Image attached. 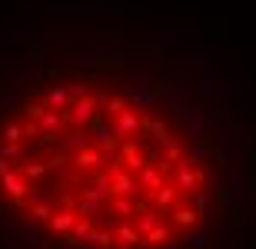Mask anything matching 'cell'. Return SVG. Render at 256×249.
Wrapping results in <instances>:
<instances>
[{"mask_svg":"<svg viewBox=\"0 0 256 249\" xmlns=\"http://www.w3.org/2000/svg\"><path fill=\"white\" fill-rule=\"evenodd\" d=\"M243 193H246V180H243L240 166H233L216 186V203L220 206H240L243 203Z\"/></svg>","mask_w":256,"mask_h":249,"instance_id":"obj_1","label":"cell"},{"mask_svg":"<svg viewBox=\"0 0 256 249\" xmlns=\"http://www.w3.org/2000/svg\"><path fill=\"white\" fill-rule=\"evenodd\" d=\"M96 113H104V106L96 103V93H90V96H80V100H74V103L64 110V116H66V126H90V120H94Z\"/></svg>","mask_w":256,"mask_h":249,"instance_id":"obj_2","label":"cell"},{"mask_svg":"<svg viewBox=\"0 0 256 249\" xmlns=\"http://www.w3.org/2000/svg\"><path fill=\"white\" fill-rule=\"evenodd\" d=\"M30 186H34V183H30L24 173H17V170H10V173H4V176H0V190L7 193V196L17 203L20 210H24V200H27Z\"/></svg>","mask_w":256,"mask_h":249,"instance_id":"obj_3","label":"cell"},{"mask_svg":"<svg viewBox=\"0 0 256 249\" xmlns=\"http://www.w3.org/2000/svg\"><path fill=\"white\" fill-rule=\"evenodd\" d=\"M110 196H130V200H136V210H143L146 203H143V186L136 176H130V173H120L114 183H110Z\"/></svg>","mask_w":256,"mask_h":249,"instance_id":"obj_4","label":"cell"},{"mask_svg":"<svg viewBox=\"0 0 256 249\" xmlns=\"http://www.w3.org/2000/svg\"><path fill=\"white\" fill-rule=\"evenodd\" d=\"M173 183H176V190H180V196H190V193H196V166L186 160V156H180L176 163H173Z\"/></svg>","mask_w":256,"mask_h":249,"instance_id":"obj_5","label":"cell"},{"mask_svg":"<svg viewBox=\"0 0 256 249\" xmlns=\"http://www.w3.org/2000/svg\"><path fill=\"white\" fill-rule=\"evenodd\" d=\"M160 106L170 113V120H176V123H183V120L190 116V103H186V96H183L180 90H166V93H160Z\"/></svg>","mask_w":256,"mask_h":249,"instance_id":"obj_6","label":"cell"},{"mask_svg":"<svg viewBox=\"0 0 256 249\" xmlns=\"http://www.w3.org/2000/svg\"><path fill=\"white\" fill-rule=\"evenodd\" d=\"M183 126H186V143H200L210 133V113L206 110H190V116L183 120Z\"/></svg>","mask_w":256,"mask_h":249,"instance_id":"obj_7","label":"cell"},{"mask_svg":"<svg viewBox=\"0 0 256 249\" xmlns=\"http://www.w3.org/2000/svg\"><path fill=\"white\" fill-rule=\"evenodd\" d=\"M114 136L116 140H126V136H140V113L136 110H120L114 116Z\"/></svg>","mask_w":256,"mask_h":249,"instance_id":"obj_8","label":"cell"},{"mask_svg":"<svg viewBox=\"0 0 256 249\" xmlns=\"http://www.w3.org/2000/svg\"><path fill=\"white\" fill-rule=\"evenodd\" d=\"M186 203L193 206V213H196L203 223H210L213 216H216V210H220V203L213 200V193H203V190L190 193V196H186Z\"/></svg>","mask_w":256,"mask_h":249,"instance_id":"obj_9","label":"cell"},{"mask_svg":"<svg viewBox=\"0 0 256 249\" xmlns=\"http://www.w3.org/2000/svg\"><path fill=\"white\" fill-rule=\"evenodd\" d=\"M110 230H114V243H116V249H133L136 243L143 240L140 233L133 230V223H130V220H114V226H110Z\"/></svg>","mask_w":256,"mask_h":249,"instance_id":"obj_10","label":"cell"},{"mask_svg":"<svg viewBox=\"0 0 256 249\" xmlns=\"http://www.w3.org/2000/svg\"><path fill=\"white\" fill-rule=\"evenodd\" d=\"M136 180H140L143 193H150V196H153V193L163 186V180H166V176L160 173V166H156V163H143L140 170H136Z\"/></svg>","mask_w":256,"mask_h":249,"instance_id":"obj_11","label":"cell"},{"mask_svg":"<svg viewBox=\"0 0 256 249\" xmlns=\"http://www.w3.org/2000/svg\"><path fill=\"white\" fill-rule=\"evenodd\" d=\"M176 200H180V190H176V183H170V180H163V186L153 193V206H156V213H163V216L173 210Z\"/></svg>","mask_w":256,"mask_h":249,"instance_id":"obj_12","label":"cell"},{"mask_svg":"<svg viewBox=\"0 0 256 249\" xmlns=\"http://www.w3.org/2000/svg\"><path fill=\"white\" fill-rule=\"evenodd\" d=\"M106 216L110 220H133L136 216V200H130V196H110Z\"/></svg>","mask_w":256,"mask_h":249,"instance_id":"obj_13","label":"cell"},{"mask_svg":"<svg viewBox=\"0 0 256 249\" xmlns=\"http://www.w3.org/2000/svg\"><path fill=\"white\" fill-rule=\"evenodd\" d=\"M74 223H76V210H54V216L47 220V230L54 233V236H64V233L74 230Z\"/></svg>","mask_w":256,"mask_h":249,"instance_id":"obj_14","label":"cell"},{"mask_svg":"<svg viewBox=\"0 0 256 249\" xmlns=\"http://www.w3.org/2000/svg\"><path fill=\"white\" fill-rule=\"evenodd\" d=\"M86 146H94V136H86L84 126H66V140H64L66 156H70V153H80V150H86Z\"/></svg>","mask_w":256,"mask_h":249,"instance_id":"obj_15","label":"cell"},{"mask_svg":"<svg viewBox=\"0 0 256 249\" xmlns=\"http://www.w3.org/2000/svg\"><path fill=\"white\" fill-rule=\"evenodd\" d=\"M40 133H64L66 130V116H64V110H44V113H40Z\"/></svg>","mask_w":256,"mask_h":249,"instance_id":"obj_16","label":"cell"},{"mask_svg":"<svg viewBox=\"0 0 256 249\" xmlns=\"http://www.w3.org/2000/svg\"><path fill=\"white\" fill-rule=\"evenodd\" d=\"M54 216V203H37L24 210V226H47V220Z\"/></svg>","mask_w":256,"mask_h":249,"instance_id":"obj_17","label":"cell"},{"mask_svg":"<svg viewBox=\"0 0 256 249\" xmlns=\"http://www.w3.org/2000/svg\"><path fill=\"white\" fill-rule=\"evenodd\" d=\"M160 220H166V216H163V213H153L150 206H143V210H136V216H133L130 223H133V230L140 233V236H146V233H150Z\"/></svg>","mask_w":256,"mask_h":249,"instance_id":"obj_18","label":"cell"},{"mask_svg":"<svg viewBox=\"0 0 256 249\" xmlns=\"http://www.w3.org/2000/svg\"><path fill=\"white\" fill-rule=\"evenodd\" d=\"M166 216H170V220L176 223L180 230H190V226H196V223H200V216L193 213V206H190V203H186V206H183V203H173V210L166 213Z\"/></svg>","mask_w":256,"mask_h":249,"instance_id":"obj_19","label":"cell"},{"mask_svg":"<svg viewBox=\"0 0 256 249\" xmlns=\"http://www.w3.org/2000/svg\"><path fill=\"white\" fill-rule=\"evenodd\" d=\"M126 103H130L136 113H140V110H153V106H160V90L153 86V90H143V93H130Z\"/></svg>","mask_w":256,"mask_h":249,"instance_id":"obj_20","label":"cell"},{"mask_svg":"<svg viewBox=\"0 0 256 249\" xmlns=\"http://www.w3.org/2000/svg\"><path fill=\"white\" fill-rule=\"evenodd\" d=\"M70 163H74L76 170H94L96 163H104V153H100L96 146H86L80 153H70Z\"/></svg>","mask_w":256,"mask_h":249,"instance_id":"obj_21","label":"cell"},{"mask_svg":"<svg viewBox=\"0 0 256 249\" xmlns=\"http://www.w3.org/2000/svg\"><path fill=\"white\" fill-rule=\"evenodd\" d=\"M160 146H163V156H166V163H176V160L186 153V140H180V136H173V133L163 136Z\"/></svg>","mask_w":256,"mask_h":249,"instance_id":"obj_22","label":"cell"},{"mask_svg":"<svg viewBox=\"0 0 256 249\" xmlns=\"http://www.w3.org/2000/svg\"><path fill=\"white\" fill-rule=\"evenodd\" d=\"M183 156H186L193 166H196V163H206L210 156H213V146H210L206 140H200V143H186V153H183Z\"/></svg>","mask_w":256,"mask_h":249,"instance_id":"obj_23","label":"cell"},{"mask_svg":"<svg viewBox=\"0 0 256 249\" xmlns=\"http://www.w3.org/2000/svg\"><path fill=\"white\" fill-rule=\"evenodd\" d=\"M183 246H186V249H210V236H206V230H196V226L183 230Z\"/></svg>","mask_w":256,"mask_h":249,"instance_id":"obj_24","label":"cell"},{"mask_svg":"<svg viewBox=\"0 0 256 249\" xmlns=\"http://www.w3.org/2000/svg\"><path fill=\"white\" fill-rule=\"evenodd\" d=\"M44 103H47L50 110H66V106H70L66 86H54V90H47V93H44Z\"/></svg>","mask_w":256,"mask_h":249,"instance_id":"obj_25","label":"cell"},{"mask_svg":"<svg viewBox=\"0 0 256 249\" xmlns=\"http://www.w3.org/2000/svg\"><path fill=\"white\" fill-rule=\"evenodd\" d=\"M57 200V193H54V186H30V193H27V200H24V210L27 206H37V203H54Z\"/></svg>","mask_w":256,"mask_h":249,"instance_id":"obj_26","label":"cell"},{"mask_svg":"<svg viewBox=\"0 0 256 249\" xmlns=\"http://www.w3.org/2000/svg\"><path fill=\"white\" fill-rule=\"evenodd\" d=\"M170 236H173V226H170L166 220H160V223H156V226H153L150 233H146V236H143V240L150 243V246H160V243H166Z\"/></svg>","mask_w":256,"mask_h":249,"instance_id":"obj_27","label":"cell"},{"mask_svg":"<svg viewBox=\"0 0 256 249\" xmlns=\"http://www.w3.org/2000/svg\"><path fill=\"white\" fill-rule=\"evenodd\" d=\"M216 186H220V176L210 170V166L196 170V190H203V193H216Z\"/></svg>","mask_w":256,"mask_h":249,"instance_id":"obj_28","label":"cell"},{"mask_svg":"<svg viewBox=\"0 0 256 249\" xmlns=\"http://www.w3.org/2000/svg\"><path fill=\"white\" fill-rule=\"evenodd\" d=\"M76 216H90V220H96V216H104V203H94V200H86V196H80V200H76Z\"/></svg>","mask_w":256,"mask_h":249,"instance_id":"obj_29","label":"cell"},{"mask_svg":"<svg viewBox=\"0 0 256 249\" xmlns=\"http://www.w3.org/2000/svg\"><path fill=\"white\" fill-rule=\"evenodd\" d=\"M86 240L94 243L96 249H116V243H114V230H96V226H94V230L86 233Z\"/></svg>","mask_w":256,"mask_h":249,"instance_id":"obj_30","label":"cell"},{"mask_svg":"<svg viewBox=\"0 0 256 249\" xmlns=\"http://www.w3.org/2000/svg\"><path fill=\"white\" fill-rule=\"evenodd\" d=\"M20 240H27L30 246H37V249H47V236H44V226H24L20 230Z\"/></svg>","mask_w":256,"mask_h":249,"instance_id":"obj_31","label":"cell"},{"mask_svg":"<svg viewBox=\"0 0 256 249\" xmlns=\"http://www.w3.org/2000/svg\"><path fill=\"white\" fill-rule=\"evenodd\" d=\"M140 153H143V160H146V163H156V166L166 160V156H163V146L160 143H146V140H143V150H140Z\"/></svg>","mask_w":256,"mask_h":249,"instance_id":"obj_32","label":"cell"},{"mask_svg":"<svg viewBox=\"0 0 256 249\" xmlns=\"http://www.w3.org/2000/svg\"><path fill=\"white\" fill-rule=\"evenodd\" d=\"M84 196L86 200H94V203H110V190H106V186H100V183H90V186H86L84 190Z\"/></svg>","mask_w":256,"mask_h":249,"instance_id":"obj_33","label":"cell"},{"mask_svg":"<svg viewBox=\"0 0 256 249\" xmlns=\"http://www.w3.org/2000/svg\"><path fill=\"white\" fill-rule=\"evenodd\" d=\"M0 156H7V160H24V143H10V140H4L0 143Z\"/></svg>","mask_w":256,"mask_h":249,"instance_id":"obj_34","label":"cell"},{"mask_svg":"<svg viewBox=\"0 0 256 249\" xmlns=\"http://www.w3.org/2000/svg\"><path fill=\"white\" fill-rule=\"evenodd\" d=\"M20 136H24V126H20V123H7V126H0V143H4V140L17 143Z\"/></svg>","mask_w":256,"mask_h":249,"instance_id":"obj_35","label":"cell"},{"mask_svg":"<svg viewBox=\"0 0 256 249\" xmlns=\"http://www.w3.org/2000/svg\"><path fill=\"white\" fill-rule=\"evenodd\" d=\"M120 110H126V100H124V93H120V96H106V103H104V113L116 116Z\"/></svg>","mask_w":256,"mask_h":249,"instance_id":"obj_36","label":"cell"},{"mask_svg":"<svg viewBox=\"0 0 256 249\" xmlns=\"http://www.w3.org/2000/svg\"><path fill=\"white\" fill-rule=\"evenodd\" d=\"M66 93H70V103H74V100H80V96H90L94 90H90L86 83H80V80H74V83L66 86Z\"/></svg>","mask_w":256,"mask_h":249,"instance_id":"obj_37","label":"cell"},{"mask_svg":"<svg viewBox=\"0 0 256 249\" xmlns=\"http://www.w3.org/2000/svg\"><path fill=\"white\" fill-rule=\"evenodd\" d=\"M94 230V220H90V216H76V223H74V236H86V233Z\"/></svg>","mask_w":256,"mask_h":249,"instance_id":"obj_38","label":"cell"},{"mask_svg":"<svg viewBox=\"0 0 256 249\" xmlns=\"http://www.w3.org/2000/svg\"><path fill=\"white\" fill-rule=\"evenodd\" d=\"M120 160H124V166H126V170H133V173L146 163V160H143V153H126V156H120Z\"/></svg>","mask_w":256,"mask_h":249,"instance_id":"obj_39","label":"cell"},{"mask_svg":"<svg viewBox=\"0 0 256 249\" xmlns=\"http://www.w3.org/2000/svg\"><path fill=\"white\" fill-rule=\"evenodd\" d=\"M20 110H27L30 120H40V113L47 110V103H20Z\"/></svg>","mask_w":256,"mask_h":249,"instance_id":"obj_40","label":"cell"},{"mask_svg":"<svg viewBox=\"0 0 256 249\" xmlns=\"http://www.w3.org/2000/svg\"><path fill=\"white\" fill-rule=\"evenodd\" d=\"M124 170H126V166H124V160H120V156H116V160H110V166H106V176H110V183H114Z\"/></svg>","mask_w":256,"mask_h":249,"instance_id":"obj_41","label":"cell"},{"mask_svg":"<svg viewBox=\"0 0 256 249\" xmlns=\"http://www.w3.org/2000/svg\"><path fill=\"white\" fill-rule=\"evenodd\" d=\"M150 133H153V136H156V143H160V140H163V136H166V133H170V126H166V123H163V120H153V123H150Z\"/></svg>","mask_w":256,"mask_h":249,"instance_id":"obj_42","label":"cell"},{"mask_svg":"<svg viewBox=\"0 0 256 249\" xmlns=\"http://www.w3.org/2000/svg\"><path fill=\"white\" fill-rule=\"evenodd\" d=\"M156 249H186V246H183V236H170V240L160 243Z\"/></svg>","mask_w":256,"mask_h":249,"instance_id":"obj_43","label":"cell"},{"mask_svg":"<svg viewBox=\"0 0 256 249\" xmlns=\"http://www.w3.org/2000/svg\"><path fill=\"white\" fill-rule=\"evenodd\" d=\"M24 136H40V123L37 120H27V123H24Z\"/></svg>","mask_w":256,"mask_h":249,"instance_id":"obj_44","label":"cell"},{"mask_svg":"<svg viewBox=\"0 0 256 249\" xmlns=\"http://www.w3.org/2000/svg\"><path fill=\"white\" fill-rule=\"evenodd\" d=\"M60 206H64V210H74V206H76V200L70 196V193H60Z\"/></svg>","mask_w":256,"mask_h":249,"instance_id":"obj_45","label":"cell"},{"mask_svg":"<svg viewBox=\"0 0 256 249\" xmlns=\"http://www.w3.org/2000/svg\"><path fill=\"white\" fill-rule=\"evenodd\" d=\"M14 170V160H7V156H0V176H4V173H10Z\"/></svg>","mask_w":256,"mask_h":249,"instance_id":"obj_46","label":"cell"},{"mask_svg":"<svg viewBox=\"0 0 256 249\" xmlns=\"http://www.w3.org/2000/svg\"><path fill=\"white\" fill-rule=\"evenodd\" d=\"M0 106H20V96H4V103Z\"/></svg>","mask_w":256,"mask_h":249,"instance_id":"obj_47","label":"cell"},{"mask_svg":"<svg viewBox=\"0 0 256 249\" xmlns=\"http://www.w3.org/2000/svg\"><path fill=\"white\" fill-rule=\"evenodd\" d=\"M133 249H153V246H150V243H146V240H140V243H136V246H133Z\"/></svg>","mask_w":256,"mask_h":249,"instance_id":"obj_48","label":"cell"}]
</instances>
